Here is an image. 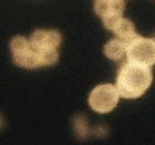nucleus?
<instances>
[{
	"mask_svg": "<svg viewBox=\"0 0 155 145\" xmlns=\"http://www.w3.org/2000/svg\"><path fill=\"white\" fill-rule=\"evenodd\" d=\"M125 57L129 62L151 67L155 65V39L134 36L127 43Z\"/></svg>",
	"mask_w": 155,
	"mask_h": 145,
	"instance_id": "2",
	"label": "nucleus"
},
{
	"mask_svg": "<svg viewBox=\"0 0 155 145\" xmlns=\"http://www.w3.org/2000/svg\"><path fill=\"white\" fill-rule=\"evenodd\" d=\"M110 31L114 32L115 38H118V39L123 40L125 43H128L129 40H132L134 36L138 35L137 31H136L134 23L124 17H120Z\"/></svg>",
	"mask_w": 155,
	"mask_h": 145,
	"instance_id": "7",
	"label": "nucleus"
},
{
	"mask_svg": "<svg viewBox=\"0 0 155 145\" xmlns=\"http://www.w3.org/2000/svg\"><path fill=\"white\" fill-rule=\"evenodd\" d=\"M3 123H4V122H3V118H2V115H0V128L3 127Z\"/></svg>",
	"mask_w": 155,
	"mask_h": 145,
	"instance_id": "10",
	"label": "nucleus"
},
{
	"mask_svg": "<svg viewBox=\"0 0 155 145\" xmlns=\"http://www.w3.org/2000/svg\"><path fill=\"white\" fill-rule=\"evenodd\" d=\"M125 9V0H94L93 11L102 20L104 26L111 30Z\"/></svg>",
	"mask_w": 155,
	"mask_h": 145,
	"instance_id": "5",
	"label": "nucleus"
},
{
	"mask_svg": "<svg viewBox=\"0 0 155 145\" xmlns=\"http://www.w3.org/2000/svg\"><path fill=\"white\" fill-rule=\"evenodd\" d=\"M9 51L12 55L14 65L26 70H34L36 67L35 52H34L30 40L23 35H16L9 43Z\"/></svg>",
	"mask_w": 155,
	"mask_h": 145,
	"instance_id": "4",
	"label": "nucleus"
},
{
	"mask_svg": "<svg viewBox=\"0 0 155 145\" xmlns=\"http://www.w3.org/2000/svg\"><path fill=\"white\" fill-rule=\"evenodd\" d=\"M119 93L116 87L105 83L94 87L88 96V105L93 112L98 114L111 113L119 103Z\"/></svg>",
	"mask_w": 155,
	"mask_h": 145,
	"instance_id": "3",
	"label": "nucleus"
},
{
	"mask_svg": "<svg viewBox=\"0 0 155 145\" xmlns=\"http://www.w3.org/2000/svg\"><path fill=\"white\" fill-rule=\"evenodd\" d=\"M72 126H74V131L79 139H87L91 135V127L84 115H76L72 120Z\"/></svg>",
	"mask_w": 155,
	"mask_h": 145,
	"instance_id": "9",
	"label": "nucleus"
},
{
	"mask_svg": "<svg viewBox=\"0 0 155 145\" xmlns=\"http://www.w3.org/2000/svg\"><path fill=\"white\" fill-rule=\"evenodd\" d=\"M125 51H127V43L114 38L110 39L104 47V53L111 61H122L125 57Z\"/></svg>",
	"mask_w": 155,
	"mask_h": 145,
	"instance_id": "8",
	"label": "nucleus"
},
{
	"mask_svg": "<svg viewBox=\"0 0 155 145\" xmlns=\"http://www.w3.org/2000/svg\"><path fill=\"white\" fill-rule=\"evenodd\" d=\"M31 47L36 52L58 51L62 44V35L60 31L53 29H39L28 38Z\"/></svg>",
	"mask_w": 155,
	"mask_h": 145,
	"instance_id": "6",
	"label": "nucleus"
},
{
	"mask_svg": "<svg viewBox=\"0 0 155 145\" xmlns=\"http://www.w3.org/2000/svg\"><path fill=\"white\" fill-rule=\"evenodd\" d=\"M153 83V71L147 66L125 62L116 76V89L123 99H138Z\"/></svg>",
	"mask_w": 155,
	"mask_h": 145,
	"instance_id": "1",
	"label": "nucleus"
}]
</instances>
